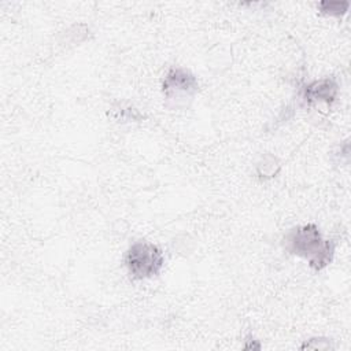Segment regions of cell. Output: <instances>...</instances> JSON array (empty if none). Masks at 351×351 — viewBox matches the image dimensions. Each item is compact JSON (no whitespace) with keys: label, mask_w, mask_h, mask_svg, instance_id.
I'll use <instances>...</instances> for the list:
<instances>
[{"label":"cell","mask_w":351,"mask_h":351,"mask_svg":"<svg viewBox=\"0 0 351 351\" xmlns=\"http://www.w3.org/2000/svg\"><path fill=\"white\" fill-rule=\"evenodd\" d=\"M282 247L288 254L307 259L308 266L315 271L324 270L335 255V243L324 240L315 223L289 229L282 237Z\"/></svg>","instance_id":"obj_1"},{"label":"cell","mask_w":351,"mask_h":351,"mask_svg":"<svg viewBox=\"0 0 351 351\" xmlns=\"http://www.w3.org/2000/svg\"><path fill=\"white\" fill-rule=\"evenodd\" d=\"M123 262L132 280H148L156 277L165 266L162 250L149 241L138 240L126 250Z\"/></svg>","instance_id":"obj_2"},{"label":"cell","mask_w":351,"mask_h":351,"mask_svg":"<svg viewBox=\"0 0 351 351\" xmlns=\"http://www.w3.org/2000/svg\"><path fill=\"white\" fill-rule=\"evenodd\" d=\"M199 90L197 78L186 69L170 67L162 81V92L166 99V106L177 108L191 101Z\"/></svg>","instance_id":"obj_3"},{"label":"cell","mask_w":351,"mask_h":351,"mask_svg":"<svg viewBox=\"0 0 351 351\" xmlns=\"http://www.w3.org/2000/svg\"><path fill=\"white\" fill-rule=\"evenodd\" d=\"M339 93V84L335 78L326 77L313 81L303 86L302 99L306 104L313 106L317 103H325L330 106Z\"/></svg>","instance_id":"obj_4"},{"label":"cell","mask_w":351,"mask_h":351,"mask_svg":"<svg viewBox=\"0 0 351 351\" xmlns=\"http://www.w3.org/2000/svg\"><path fill=\"white\" fill-rule=\"evenodd\" d=\"M318 8L322 14L328 16L340 18L347 12L348 3H340V1H322L318 4Z\"/></svg>","instance_id":"obj_5"},{"label":"cell","mask_w":351,"mask_h":351,"mask_svg":"<svg viewBox=\"0 0 351 351\" xmlns=\"http://www.w3.org/2000/svg\"><path fill=\"white\" fill-rule=\"evenodd\" d=\"M330 341L328 339H322V337H313L304 341V344L302 346V348H314V350H326L330 348Z\"/></svg>","instance_id":"obj_6"}]
</instances>
